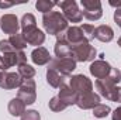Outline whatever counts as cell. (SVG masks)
<instances>
[{
  "instance_id": "32",
  "label": "cell",
  "mask_w": 121,
  "mask_h": 120,
  "mask_svg": "<svg viewBox=\"0 0 121 120\" xmlns=\"http://www.w3.org/2000/svg\"><path fill=\"white\" fill-rule=\"evenodd\" d=\"M113 120H121V106L114 110V113H113Z\"/></svg>"
},
{
  "instance_id": "35",
  "label": "cell",
  "mask_w": 121,
  "mask_h": 120,
  "mask_svg": "<svg viewBox=\"0 0 121 120\" xmlns=\"http://www.w3.org/2000/svg\"><path fill=\"white\" fill-rule=\"evenodd\" d=\"M3 75H4V71H3L1 66H0V82H1V79H3Z\"/></svg>"
},
{
  "instance_id": "12",
  "label": "cell",
  "mask_w": 121,
  "mask_h": 120,
  "mask_svg": "<svg viewBox=\"0 0 121 120\" xmlns=\"http://www.w3.org/2000/svg\"><path fill=\"white\" fill-rule=\"evenodd\" d=\"M76 105L80 109H94L96 106L100 105V96L96 95L94 92L85 93V95H79L78 96V100H76Z\"/></svg>"
},
{
  "instance_id": "1",
  "label": "cell",
  "mask_w": 121,
  "mask_h": 120,
  "mask_svg": "<svg viewBox=\"0 0 121 120\" xmlns=\"http://www.w3.org/2000/svg\"><path fill=\"white\" fill-rule=\"evenodd\" d=\"M42 24L48 34H54V35H59L65 30H68V20L59 11H49L44 14Z\"/></svg>"
},
{
  "instance_id": "29",
  "label": "cell",
  "mask_w": 121,
  "mask_h": 120,
  "mask_svg": "<svg viewBox=\"0 0 121 120\" xmlns=\"http://www.w3.org/2000/svg\"><path fill=\"white\" fill-rule=\"evenodd\" d=\"M107 78H108L114 85H116V83H118V82L121 81V72L118 71V69L113 68V69H111V72H110V75H108Z\"/></svg>"
},
{
  "instance_id": "36",
  "label": "cell",
  "mask_w": 121,
  "mask_h": 120,
  "mask_svg": "<svg viewBox=\"0 0 121 120\" xmlns=\"http://www.w3.org/2000/svg\"><path fill=\"white\" fill-rule=\"evenodd\" d=\"M118 45H120V47H121V37H120V38H118Z\"/></svg>"
},
{
  "instance_id": "5",
  "label": "cell",
  "mask_w": 121,
  "mask_h": 120,
  "mask_svg": "<svg viewBox=\"0 0 121 120\" xmlns=\"http://www.w3.org/2000/svg\"><path fill=\"white\" fill-rule=\"evenodd\" d=\"M97 51L94 47H91L89 42H83L80 45H76L72 48V58L79 62H86V61L94 60Z\"/></svg>"
},
{
  "instance_id": "20",
  "label": "cell",
  "mask_w": 121,
  "mask_h": 120,
  "mask_svg": "<svg viewBox=\"0 0 121 120\" xmlns=\"http://www.w3.org/2000/svg\"><path fill=\"white\" fill-rule=\"evenodd\" d=\"M26 112V105L23 100H20L18 97H14L10 100L9 103V113L11 116H23V113Z\"/></svg>"
},
{
  "instance_id": "19",
  "label": "cell",
  "mask_w": 121,
  "mask_h": 120,
  "mask_svg": "<svg viewBox=\"0 0 121 120\" xmlns=\"http://www.w3.org/2000/svg\"><path fill=\"white\" fill-rule=\"evenodd\" d=\"M31 60H32L34 64H37V65H45V64H48L49 61L52 60V58H51L49 52L44 47H38V48H35L31 52Z\"/></svg>"
},
{
  "instance_id": "13",
  "label": "cell",
  "mask_w": 121,
  "mask_h": 120,
  "mask_svg": "<svg viewBox=\"0 0 121 120\" xmlns=\"http://www.w3.org/2000/svg\"><path fill=\"white\" fill-rule=\"evenodd\" d=\"M63 34H65L66 41L72 45V48L76 47V45H80L83 42H87V40L85 38L83 31H82L80 27H69L66 30V32H63Z\"/></svg>"
},
{
  "instance_id": "18",
  "label": "cell",
  "mask_w": 121,
  "mask_h": 120,
  "mask_svg": "<svg viewBox=\"0 0 121 120\" xmlns=\"http://www.w3.org/2000/svg\"><path fill=\"white\" fill-rule=\"evenodd\" d=\"M114 37V31L110 26H106V24H101L99 27H96L94 30V38L100 40L101 42H110Z\"/></svg>"
},
{
  "instance_id": "30",
  "label": "cell",
  "mask_w": 121,
  "mask_h": 120,
  "mask_svg": "<svg viewBox=\"0 0 121 120\" xmlns=\"http://www.w3.org/2000/svg\"><path fill=\"white\" fill-rule=\"evenodd\" d=\"M0 51H1L3 54H7V52H13V51H16V50L11 47V44L9 42V40H1V41H0Z\"/></svg>"
},
{
  "instance_id": "3",
  "label": "cell",
  "mask_w": 121,
  "mask_h": 120,
  "mask_svg": "<svg viewBox=\"0 0 121 120\" xmlns=\"http://www.w3.org/2000/svg\"><path fill=\"white\" fill-rule=\"evenodd\" d=\"M58 6L62 9L63 17H65L66 20H69V21H72V23H79V21H82L83 14H82V11L79 10V7H78V4H76L75 0H65V1H60V3H58Z\"/></svg>"
},
{
  "instance_id": "23",
  "label": "cell",
  "mask_w": 121,
  "mask_h": 120,
  "mask_svg": "<svg viewBox=\"0 0 121 120\" xmlns=\"http://www.w3.org/2000/svg\"><path fill=\"white\" fill-rule=\"evenodd\" d=\"M56 4H58V3H55V1L38 0V1H37V4H35V7H37V10H38V11H42L44 14H47V13L52 11V7H55Z\"/></svg>"
},
{
  "instance_id": "6",
  "label": "cell",
  "mask_w": 121,
  "mask_h": 120,
  "mask_svg": "<svg viewBox=\"0 0 121 120\" xmlns=\"http://www.w3.org/2000/svg\"><path fill=\"white\" fill-rule=\"evenodd\" d=\"M82 4V14L83 17H86L87 20H99L103 14L101 11V3L99 0H82L80 1Z\"/></svg>"
},
{
  "instance_id": "24",
  "label": "cell",
  "mask_w": 121,
  "mask_h": 120,
  "mask_svg": "<svg viewBox=\"0 0 121 120\" xmlns=\"http://www.w3.org/2000/svg\"><path fill=\"white\" fill-rule=\"evenodd\" d=\"M37 21H35V17L30 14V13H27V14H24L23 16V18H21V30H28V28H32V27H37V24H35Z\"/></svg>"
},
{
  "instance_id": "4",
  "label": "cell",
  "mask_w": 121,
  "mask_h": 120,
  "mask_svg": "<svg viewBox=\"0 0 121 120\" xmlns=\"http://www.w3.org/2000/svg\"><path fill=\"white\" fill-rule=\"evenodd\" d=\"M17 97L24 102V105H32L37 99L35 93V82L32 79H23V83L18 88Z\"/></svg>"
},
{
  "instance_id": "8",
  "label": "cell",
  "mask_w": 121,
  "mask_h": 120,
  "mask_svg": "<svg viewBox=\"0 0 121 120\" xmlns=\"http://www.w3.org/2000/svg\"><path fill=\"white\" fill-rule=\"evenodd\" d=\"M69 86L78 95L90 93L93 90V83L90 82V79L86 78L85 75H75V76H72L70 81H69Z\"/></svg>"
},
{
  "instance_id": "28",
  "label": "cell",
  "mask_w": 121,
  "mask_h": 120,
  "mask_svg": "<svg viewBox=\"0 0 121 120\" xmlns=\"http://www.w3.org/2000/svg\"><path fill=\"white\" fill-rule=\"evenodd\" d=\"M21 120H41V117L37 110H26L21 116Z\"/></svg>"
},
{
  "instance_id": "21",
  "label": "cell",
  "mask_w": 121,
  "mask_h": 120,
  "mask_svg": "<svg viewBox=\"0 0 121 120\" xmlns=\"http://www.w3.org/2000/svg\"><path fill=\"white\" fill-rule=\"evenodd\" d=\"M9 42L11 44V47L16 50V51H23L26 47H27V41L24 38L23 34H14V35H10L9 38Z\"/></svg>"
},
{
  "instance_id": "10",
  "label": "cell",
  "mask_w": 121,
  "mask_h": 120,
  "mask_svg": "<svg viewBox=\"0 0 121 120\" xmlns=\"http://www.w3.org/2000/svg\"><path fill=\"white\" fill-rule=\"evenodd\" d=\"M55 55L56 58H72V45L66 41L63 32L58 35V40L55 44Z\"/></svg>"
},
{
  "instance_id": "9",
  "label": "cell",
  "mask_w": 121,
  "mask_h": 120,
  "mask_svg": "<svg viewBox=\"0 0 121 120\" xmlns=\"http://www.w3.org/2000/svg\"><path fill=\"white\" fill-rule=\"evenodd\" d=\"M111 69H113L111 65H110L108 62L103 61V60L94 61L90 65V74L94 78H97V79H104V78H107V76L110 75Z\"/></svg>"
},
{
  "instance_id": "17",
  "label": "cell",
  "mask_w": 121,
  "mask_h": 120,
  "mask_svg": "<svg viewBox=\"0 0 121 120\" xmlns=\"http://www.w3.org/2000/svg\"><path fill=\"white\" fill-rule=\"evenodd\" d=\"M78 93L76 92H73L70 86H68V85H63L59 90V95H58V97H59L60 100L66 105V106H72V105H76V100H78Z\"/></svg>"
},
{
  "instance_id": "27",
  "label": "cell",
  "mask_w": 121,
  "mask_h": 120,
  "mask_svg": "<svg viewBox=\"0 0 121 120\" xmlns=\"http://www.w3.org/2000/svg\"><path fill=\"white\" fill-rule=\"evenodd\" d=\"M80 28L83 31V35H85V38L87 40V42L94 38V30H96V28H94L93 26H90V24H83Z\"/></svg>"
},
{
  "instance_id": "33",
  "label": "cell",
  "mask_w": 121,
  "mask_h": 120,
  "mask_svg": "<svg viewBox=\"0 0 121 120\" xmlns=\"http://www.w3.org/2000/svg\"><path fill=\"white\" fill-rule=\"evenodd\" d=\"M11 6H14V3H3V1H0L1 9H7V7H11Z\"/></svg>"
},
{
  "instance_id": "34",
  "label": "cell",
  "mask_w": 121,
  "mask_h": 120,
  "mask_svg": "<svg viewBox=\"0 0 121 120\" xmlns=\"http://www.w3.org/2000/svg\"><path fill=\"white\" fill-rule=\"evenodd\" d=\"M114 20L117 21V24L120 26V28H121V17H114Z\"/></svg>"
},
{
  "instance_id": "2",
  "label": "cell",
  "mask_w": 121,
  "mask_h": 120,
  "mask_svg": "<svg viewBox=\"0 0 121 120\" xmlns=\"http://www.w3.org/2000/svg\"><path fill=\"white\" fill-rule=\"evenodd\" d=\"M94 85L103 97L113 100V102H121V88H117L108 78L97 79Z\"/></svg>"
},
{
  "instance_id": "11",
  "label": "cell",
  "mask_w": 121,
  "mask_h": 120,
  "mask_svg": "<svg viewBox=\"0 0 121 120\" xmlns=\"http://www.w3.org/2000/svg\"><path fill=\"white\" fill-rule=\"evenodd\" d=\"M0 27L6 34L14 35V34H17V31L20 28V24L14 14H4L0 20Z\"/></svg>"
},
{
  "instance_id": "26",
  "label": "cell",
  "mask_w": 121,
  "mask_h": 120,
  "mask_svg": "<svg viewBox=\"0 0 121 120\" xmlns=\"http://www.w3.org/2000/svg\"><path fill=\"white\" fill-rule=\"evenodd\" d=\"M49 109L51 110H54V112H60V110H63V109H66L68 106L60 100L58 96H55V97H52L51 100H49Z\"/></svg>"
},
{
  "instance_id": "7",
  "label": "cell",
  "mask_w": 121,
  "mask_h": 120,
  "mask_svg": "<svg viewBox=\"0 0 121 120\" xmlns=\"http://www.w3.org/2000/svg\"><path fill=\"white\" fill-rule=\"evenodd\" d=\"M48 68H52L62 75L69 76L72 74V71L76 68V61L72 58H52L49 61Z\"/></svg>"
},
{
  "instance_id": "25",
  "label": "cell",
  "mask_w": 121,
  "mask_h": 120,
  "mask_svg": "<svg viewBox=\"0 0 121 120\" xmlns=\"http://www.w3.org/2000/svg\"><path fill=\"white\" fill-rule=\"evenodd\" d=\"M110 112H111L110 107H108L107 105H101V103L93 109V115H94V117H97V119H103V117L108 116Z\"/></svg>"
},
{
  "instance_id": "14",
  "label": "cell",
  "mask_w": 121,
  "mask_h": 120,
  "mask_svg": "<svg viewBox=\"0 0 121 120\" xmlns=\"http://www.w3.org/2000/svg\"><path fill=\"white\" fill-rule=\"evenodd\" d=\"M23 83V78L18 75V72H4L3 79L0 82V88L3 89H14V88H20V85Z\"/></svg>"
},
{
  "instance_id": "31",
  "label": "cell",
  "mask_w": 121,
  "mask_h": 120,
  "mask_svg": "<svg viewBox=\"0 0 121 120\" xmlns=\"http://www.w3.org/2000/svg\"><path fill=\"white\" fill-rule=\"evenodd\" d=\"M110 6L116 7L114 17H121V1H110Z\"/></svg>"
},
{
  "instance_id": "22",
  "label": "cell",
  "mask_w": 121,
  "mask_h": 120,
  "mask_svg": "<svg viewBox=\"0 0 121 120\" xmlns=\"http://www.w3.org/2000/svg\"><path fill=\"white\" fill-rule=\"evenodd\" d=\"M18 75L23 78V79H31L34 75H35V69L28 65V64H23V65H18Z\"/></svg>"
},
{
  "instance_id": "15",
  "label": "cell",
  "mask_w": 121,
  "mask_h": 120,
  "mask_svg": "<svg viewBox=\"0 0 121 120\" xmlns=\"http://www.w3.org/2000/svg\"><path fill=\"white\" fill-rule=\"evenodd\" d=\"M21 34L24 35L27 44H30V45H41V44L45 41V34H44L41 30H38L37 27L24 30Z\"/></svg>"
},
{
  "instance_id": "16",
  "label": "cell",
  "mask_w": 121,
  "mask_h": 120,
  "mask_svg": "<svg viewBox=\"0 0 121 120\" xmlns=\"http://www.w3.org/2000/svg\"><path fill=\"white\" fill-rule=\"evenodd\" d=\"M66 79H68V76L59 74L58 71H55L52 68L47 69V81L52 88H59L60 89L63 85H66Z\"/></svg>"
}]
</instances>
